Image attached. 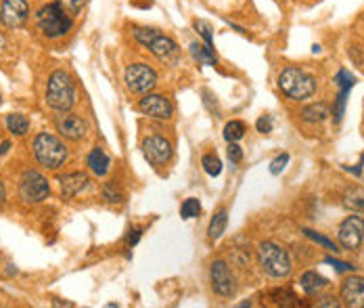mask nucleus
Wrapping results in <instances>:
<instances>
[{
	"label": "nucleus",
	"mask_w": 364,
	"mask_h": 308,
	"mask_svg": "<svg viewBox=\"0 0 364 308\" xmlns=\"http://www.w3.org/2000/svg\"><path fill=\"white\" fill-rule=\"evenodd\" d=\"M46 103L48 107L63 111V114L76 105V84L67 71L57 69L50 73L48 84H46Z\"/></svg>",
	"instance_id": "1"
},
{
	"label": "nucleus",
	"mask_w": 364,
	"mask_h": 308,
	"mask_svg": "<svg viewBox=\"0 0 364 308\" xmlns=\"http://www.w3.org/2000/svg\"><path fill=\"white\" fill-rule=\"evenodd\" d=\"M132 34L142 46H147L160 61H164L168 65H176L178 63L180 48L170 36H164L157 30H149V28H134Z\"/></svg>",
	"instance_id": "2"
},
{
	"label": "nucleus",
	"mask_w": 364,
	"mask_h": 308,
	"mask_svg": "<svg viewBox=\"0 0 364 308\" xmlns=\"http://www.w3.org/2000/svg\"><path fill=\"white\" fill-rule=\"evenodd\" d=\"M278 89L294 101L310 99L316 93V80L300 67H287L278 75Z\"/></svg>",
	"instance_id": "3"
},
{
	"label": "nucleus",
	"mask_w": 364,
	"mask_h": 308,
	"mask_svg": "<svg viewBox=\"0 0 364 308\" xmlns=\"http://www.w3.org/2000/svg\"><path fill=\"white\" fill-rule=\"evenodd\" d=\"M34 156L44 168L57 170L67 162L69 153H67L65 143L59 136H55L50 132H40L34 138Z\"/></svg>",
	"instance_id": "4"
},
{
	"label": "nucleus",
	"mask_w": 364,
	"mask_h": 308,
	"mask_svg": "<svg viewBox=\"0 0 364 308\" xmlns=\"http://www.w3.org/2000/svg\"><path fill=\"white\" fill-rule=\"evenodd\" d=\"M36 26L46 38H61L71 30L74 19L59 3H50L36 13Z\"/></svg>",
	"instance_id": "5"
},
{
	"label": "nucleus",
	"mask_w": 364,
	"mask_h": 308,
	"mask_svg": "<svg viewBox=\"0 0 364 308\" xmlns=\"http://www.w3.org/2000/svg\"><path fill=\"white\" fill-rule=\"evenodd\" d=\"M258 262L262 266V271L270 277V279H285L291 273V258L289 252L274 244V242H264L258 248Z\"/></svg>",
	"instance_id": "6"
},
{
	"label": "nucleus",
	"mask_w": 364,
	"mask_h": 308,
	"mask_svg": "<svg viewBox=\"0 0 364 308\" xmlns=\"http://www.w3.org/2000/svg\"><path fill=\"white\" fill-rule=\"evenodd\" d=\"M126 87L130 93H136V95H147L155 89L157 84V73L153 67H149L147 63H132L128 65L126 69Z\"/></svg>",
	"instance_id": "7"
},
{
	"label": "nucleus",
	"mask_w": 364,
	"mask_h": 308,
	"mask_svg": "<svg viewBox=\"0 0 364 308\" xmlns=\"http://www.w3.org/2000/svg\"><path fill=\"white\" fill-rule=\"evenodd\" d=\"M50 195L48 181L38 170H26L19 181V197L26 203H40Z\"/></svg>",
	"instance_id": "8"
},
{
	"label": "nucleus",
	"mask_w": 364,
	"mask_h": 308,
	"mask_svg": "<svg viewBox=\"0 0 364 308\" xmlns=\"http://www.w3.org/2000/svg\"><path fill=\"white\" fill-rule=\"evenodd\" d=\"M337 239L341 244L343 250L352 252L358 250L364 242V218L362 216H347L337 230Z\"/></svg>",
	"instance_id": "9"
},
{
	"label": "nucleus",
	"mask_w": 364,
	"mask_h": 308,
	"mask_svg": "<svg viewBox=\"0 0 364 308\" xmlns=\"http://www.w3.org/2000/svg\"><path fill=\"white\" fill-rule=\"evenodd\" d=\"M209 277H211V289L218 296H222V298H233L235 296L237 281H235V275L231 273V269H229V264L224 260L211 262Z\"/></svg>",
	"instance_id": "10"
},
{
	"label": "nucleus",
	"mask_w": 364,
	"mask_h": 308,
	"mask_svg": "<svg viewBox=\"0 0 364 308\" xmlns=\"http://www.w3.org/2000/svg\"><path fill=\"white\" fill-rule=\"evenodd\" d=\"M142 156L151 166H164L172 160V145L164 136H147L142 141Z\"/></svg>",
	"instance_id": "11"
},
{
	"label": "nucleus",
	"mask_w": 364,
	"mask_h": 308,
	"mask_svg": "<svg viewBox=\"0 0 364 308\" xmlns=\"http://www.w3.org/2000/svg\"><path fill=\"white\" fill-rule=\"evenodd\" d=\"M30 17V7L26 0H3L0 3V24L5 28H21Z\"/></svg>",
	"instance_id": "12"
},
{
	"label": "nucleus",
	"mask_w": 364,
	"mask_h": 308,
	"mask_svg": "<svg viewBox=\"0 0 364 308\" xmlns=\"http://www.w3.org/2000/svg\"><path fill=\"white\" fill-rule=\"evenodd\" d=\"M138 111H142L144 116H149V118H157V120H168L172 118V103L168 97L164 95H151L147 93L140 101H138Z\"/></svg>",
	"instance_id": "13"
},
{
	"label": "nucleus",
	"mask_w": 364,
	"mask_h": 308,
	"mask_svg": "<svg viewBox=\"0 0 364 308\" xmlns=\"http://www.w3.org/2000/svg\"><path fill=\"white\" fill-rule=\"evenodd\" d=\"M335 82H337V87H339V95H337V103H335V107H333V120H335V124H339L341 118H343V114H345V101H347V95H349L352 87L356 84V78H354L349 71L341 69V71L335 75Z\"/></svg>",
	"instance_id": "14"
},
{
	"label": "nucleus",
	"mask_w": 364,
	"mask_h": 308,
	"mask_svg": "<svg viewBox=\"0 0 364 308\" xmlns=\"http://www.w3.org/2000/svg\"><path fill=\"white\" fill-rule=\"evenodd\" d=\"M341 300L349 308H364V277H347L341 283Z\"/></svg>",
	"instance_id": "15"
},
{
	"label": "nucleus",
	"mask_w": 364,
	"mask_h": 308,
	"mask_svg": "<svg viewBox=\"0 0 364 308\" xmlns=\"http://www.w3.org/2000/svg\"><path fill=\"white\" fill-rule=\"evenodd\" d=\"M57 130L69 141H82L86 136L88 126L82 118H78L74 114H67V116H61L57 120Z\"/></svg>",
	"instance_id": "16"
},
{
	"label": "nucleus",
	"mask_w": 364,
	"mask_h": 308,
	"mask_svg": "<svg viewBox=\"0 0 364 308\" xmlns=\"http://www.w3.org/2000/svg\"><path fill=\"white\" fill-rule=\"evenodd\" d=\"M59 183H61V195H63L65 199H71V197H76L80 191H84L90 181H88V176L82 174V172H69V174L61 176Z\"/></svg>",
	"instance_id": "17"
},
{
	"label": "nucleus",
	"mask_w": 364,
	"mask_h": 308,
	"mask_svg": "<svg viewBox=\"0 0 364 308\" xmlns=\"http://www.w3.org/2000/svg\"><path fill=\"white\" fill-rule=\"evenodd\" d=\"M88 166H90V170H93L97 176H105V174L109 172L111 160H109V156H107V153H105L101 147H97V149L90 151V156H88Z\"/></svg>",
	"instance_id": "18"
},
{
	"label": "nucleus",
	"mask_w": 364,
	"mask_h": 308,
	"mask_svg": "<svg viewBox=\"0 0 364 308\" xmlns=\"http://www.w3.org/2000/svg\"><path fill=\"white\" fill-rule=\"evenodd\" d=\"M300 285H302V289H304L306 293L314 296V293L323 291L325 287H329V281H327L323 275H318L316 271H308V273H304V275H302Z\"/></svg>",
	"instance_id": "19"
},
{
	"label": "nucleus",
	"mask_w": 364,
	"mask_h": 308,
	"mask_svg": "<svg viewBox=\"0 0 364 308\" xmlns=\"http://www.w3.org/2000/svg\"><path fill=\"white\" fill-rule=\"evenodd\" d=\"M227 224H229V212L227 210H218L209 222V228H207V235L211 242L215 239H220L224 235V230H227Z\"/></svg>",
	"instance_id": "20"
},
{
	"label": "nucleus",
	"mask_w": 364,
	"mask_h": 308,
	"mask_svg": "<svg viewBox=\"0 0 364 308\" xmlns=\"http://www.w3.org/2000/svg\"><path fill=\"white\" fill-rule=\"evenodd\" d=\"M191 55H193V59L195 61H199L201 65H215L218 63V57H215V53H213V46H209V44H201V42H193L191 44Z\"/></svg>",
	"instance_id": "21"
},
{
	"label": "nucleus",
	"mask_w": 364,
	"mask_h": 308,
	"mask_svg": "<svg viewBox=\"0 0 364 308\" xmlns=\"http://www.w3.org/2000/svg\"><path fill=\"white\" fill-rule=\"evenodd\" d=\"M300 116H302V120L308 122V124H320V122H325V120L331 116V111H329V107H327L325 103H316V105L304 107Z\"/></svg>",
	"instance_id": "22"
},
{
	"label": "nucleus",
	"mask_w": 364,
	"mask_h": 308,
	"mask_svg": "<svg viewBox=\"0 0 364 308\" xmlns=\"http://www.w3.org/2000/svg\"><path fill=\"white\" fill-rule=\"evenodd\" d=\"M343 206L352 212H364V187H349L343 193Z\"/></svg>",
	"instance_id": "23"
},
{
	"label": "nucleus",
	"mask_w": 364,
	"mask_h": 308,
	"mask_svg": "<svg viewBox=\"0 0 364 308\" xmlns=\"http://www.w3.org/2000/svg\"><path fill=\"white\" fill-rule=\"evenodd\" d=\"M7 128H9V132H13V134H17V136H23V134L30 130V122H28L26 116L13 114V116L7 118Z\"/></svg>",
	"instance_id": "24"
},
{
	"label": "nucleus",
	"mask_w": 364,
	"mask_h": 308,
	"mask_svg": "<svg viewBox=\"0 0 364 308\" xmlns=\"http://www.w3.org/2000/svg\"><path fill=\"white\" fill-rule=\"evenodd\" d=\"M245 136V124L241 120H233L224 126V138L229 143H237Z\"/></svg>",
	"instance_id": "25"
},
{
	"label": "nucleus",
	"mask_w": 364,
	"mask_h": 308,
	"mask_svg": "<svg viewBox=\"0 0 364 308\" xmlns=\"http://www.w3.org/2000/svg\"><path fill=\"white\" fill-rule=\"evenodd\" d=\"M199 214H201V203H199V199L189 197V199L182 201V206H180V216H182L184 220L197 218Z\"/></svg>",
	"instance_id": "26"
},
{
	"label": "nucleus",
	"mask_w": 364,
	"mask_h": 308,
	"mask_svg": "<svg viewBox=\"0 0 364 308\" xmlns=\"http://www.w3.org/2000/svg\"><path fill=\"white\" fill-rule=\"evenodd\" d=\"M201 164H203V170H205L209 176H220V174H222V162L218 160L215 156H211V153L203 156Z\"/></svg>",
	"instance_id": "27"
},
{
	"label": "nucleus",
	"mask_w": 364,
	"mask_h": 308,
	"mask_svg": "<svg viewBox=\"0 0 364 308\" xmlns=\"http://www.w3.org/2000/svg\"><path fill=\"white\" fill-rule=\"evenodd\" d=\"M103 197H105L107 203H122L124 193L119 191V187H117L115 183H107V185L103 187Z\"/></svg>",
	"instance_id": "28"
},
{
	"label": "nucleus",
	"mask_w": 364,
	"mask_h": 308,
	"mask_svg": "<svg viewBox=\"0 0 364 308\" xmlns=\"http://www.w3.org/2000/svg\"><path fill=\"white\" fill-rule=\"evenodd\" d=\"M55 3H59L69 15H76L84 9V5L88 3V0H55Z\"/></svg>",
	"instance_id": "29"
},
{
	"label": "nucleus",
	"mask_w": 364,
	"mask_h": 308,
	"mask_svg": "<svg viewBox=\"0 0 364 308\" xmlns=\"http://www.w3.org/2000/svg\"><path fill=\"white\" fill-rule=\"evenodd\" d=\"M304 233H306V237H310L312 242H316V244H320L323 248H327L329 252H339L337 250V246L331 242V239H327V237H323V235H318L316 230H310V228H304Z\"/></svg>",
	"instance_id": "30"
},
{
	"label": "nucleus",
	"mask_w": 364,
	"mask_h": 308,
	"mask_svg": "<svg viewBox=\"0 0 364 308\" xmlns=\"http://www.w3.org/2000/svg\"><path fill=\"white\" fill-rule=\"evenodd\" d=\"M195 30L201 34V38H203V42H205V44L213 46V40H211V26H209L207 21L197 19V21H195Z\"/></svg>",
	"instance_id": "31"
},
{
	"label": "nucleus",
	"mask_w": 364,
	"mask_h": 308,
	"mask_svg": "<svg viewBox=\"0 0 364 308\" xmlns=\"http://www.w3.org/2000/svg\"><path fill=\"white\" fill-rule=\"evenodd\" d=\"M287 164H289V156H287V153H282V156H278L276 160H272V164H270V172L276 176V174H280V172L285 170Z\"/></svg>",
	"instance_id": "32"
},
{
	"label": "nucleus",
	"mask_w": 364,
	"mask_h": 308,
	"mask_svg": "<svg viewBox=\"0 0 364 308\" xmlns=\"http://www.w3.org/2000/svg\"><path fill=\"white\" fill-rule=\"evenodd\" d=\"M229 160H231L233 164H239V162L243 160V151H241V147H239L237 143H231V145H229Z\"/></svg>",
	"instance_id": "33"
},
{
	"label": "nucleus",
	"mask_w": 364,
	"mask_h": 308,
	"mask_svg": "<svg viewBox=\"0 0 364 308\" xmlns=\"http://www.w3.org/2000/svg\"><path fill=\"white\" fill-rule=\"evenodd\" d=\"M256 128H258V132H262V134L272 132V118H270V116H262V118L256 122Z\"/></svg>",
	"instance_id": "34"
},
{
	"label": "nucleus",
	"mask_w": 364,
	"mask_h": 308,
	"mask_svg": "<svg viewBox=\"0 0 364 308\" xmlns=\"http://www.w3.org/2000/svg\"><path fill=\"white\" fill-rule=\"evenodd\" d=\"M325 262H327V264H333V266H335L339 273H349V271H354V266H352V264H347V262H341V260H337V258H331V256H329V258H325Z\"/></svg>",
	"instance_id": "35"
},
{
	"label": "nucleus",
	"mask_w": 364,
	"mask_h": 308,
	"mask_svg": "<svg viewBox=\"0 0 364 308\" xmlns=\"http://www.w3.org/2000/svg\"><path fill=\"white\" fill-rule=\"evenodd\" d=\"M316 306H320V308H339V306H341V302H339L337 298L327 296V298H323L320 302H316Z\"/></svg>",
	"instance_id": "36"
},
{
	"label": "nucleus",
	"mask_w": 364,
	"mask_h": 308,
	"mask_svg": "<svg viewBox=\"0 0 364 308\" xmlns=\"http://www.w3.org/2000/svg\"><path fill=\"white\" fill-rule=\"evenodd\" d=\"M138 239H140V228H132L130 235H128V246L134 248V246L138 244Z\"/></svg>",
	"instance_id": "37"
},
{
	"label": "nucleus",
	"mask_w": 364,
	"mask_h": 308,
	"mask_svg": "<svg viewBox=\"0 0 364 308\" xmlns=\"http://www.w3.org/2000/svg\"><path fill=\"white\" fill-rule=\"evenodd\" d=\"M5 199H7V191H5V185H3V181H0V206L5 203Z\"/></svg>",
	"instance_id": "38"
},
{
	"label": "nucleus",
	"mask_w": 364,
	"mask_h": 308,
	"mask_svg": "<svg viewBox=\"0 0 364 308\" xmlns=\"http://www.w3.org/2000/svg\"><path fill=\"white\" fill-rule=\"evenodd\" d=\"M5 44H7V40H5L3 36H0V48H5Z\"/></svg>",
	"instance_id": "39"
},
{
	"label": "nucleus",
	"mask_w": 364,
	"mask_h": 308,
	"mask_svg": "<svg viewBox=\"0 0 364 308\" xmlns=\"http://www.w3.org/2000/svg\"><path fill=\"white\" fill-rule=\"evenodd\" d=\"M0 101H3V97H0Z\"/></svg>",
	"instance_id": "40"
}]
</instances>
